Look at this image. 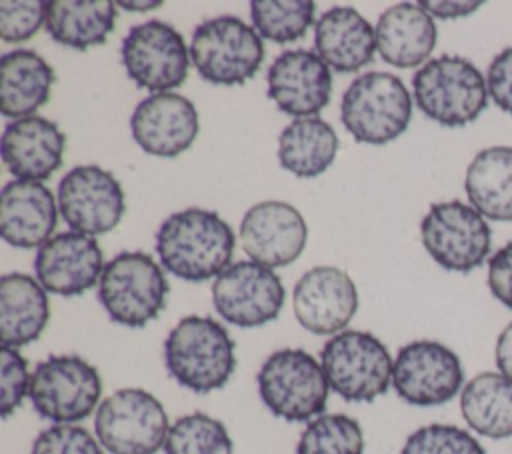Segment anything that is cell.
<instances>
[{"label": "cell", "mask_w": 512, "mask_h": 454, "mask_svg": "<svg viewBox=\"0 0 512 454\" xmlns=\"http://www.w3.org/2000/svg\"><path fill=\"white\" fill-rule=\"evenodd\" d=\"M340 148L334 128L318 118H296L278 136V162L298 178H314L326 172Z\"/></svg>", "instance_id": "4316f807"}, {"label": "cell", "mask_w": 512, "mask_h": 454, "mask_svg": "<svg viewBox=\"0 0 512 454\" xmlns=\"http://www.w3.org/2000/svg\"><path fill=\"white\" fill-rule=\"evenodd\" d=\"M314 48L328 68L338 74H352L372 62L376 34L358 10L336 6L316 20Z\"/></svg>", "instance_id": "603a6c76"}, {"label": "cell", "mask_w": 512, "mask_h": 454, "mask_svg": "<svg viewBox=\"0 0 512 454\" xmlns=\"http://www.w3.org/2000/svg\"><path fill=\"white\" fill-rule=\"evenodd\" d=\"M400 454H486L484 446L454 424H428L414 430Z\"/></svg>", "instance_id": "836d02e7"}, {"label": "cell", "mask_w": 512, "mask_h": 454, "mask_svg": "<svg viewBox=\"0 0 512 454\" xmlns=\"http://www.w3.org/2000/svg\"><path fill=\"white\" fill-rule=\"evenodd\" d=\"M166 454H232L234 444L226 426L204 414L192 412L180 416L168 430L164 442Z\"/></svg>", "instance_id": "1f68e13d"}, {"label": "cell", "mask_w": 512, "mask_h": 454, "mask_svg": "<svg viewBox=\"0 0 512 454\" xmlns=\"http://www.w3.org/2000/svg\"><path fill=\"white\" fill-rule=\"evenodd\" d=\"M48 2L42 0H2L0 2V36L4 42H26L42 24H46Z\"/></svg>", "instance_id": "e575fe53"}, {"label": "cell", "mask_w": 512, "mask_h": 454, "mask_svg": "<svg viewBox=\"0 0 512 454\" xmlns=\"http://www.w3.org/2000/svg\"><path fill=\"white\" fill-rule=\"evenodd\" d=\"M66 136L56 122L26 116L10 122L2 134V160L16 180L42 182L64 160Z\"/></svg>", "instance_id": "44dd1931"}, {"label": "cell", "mask_w": 512, "mask_h": 454, "mask_svg": "<svg viewBox=\"0 0 512 454\" xmlns=\"http://www.w3.org/2000/svg\"><path fill=\"white\" fill-rule=\"evenodd\" d=\"M116 6L110 0H52L44 28L58 44L86 50L106 42L116 24Z\"/></svg>", "instance_id": "f1b7e54d"}, {"label": "cell", "mask_w": 512, "mask_h": 454, "mask_svg": "<svg viewBox=\"0 0 512 454\" xmlns=\"http://www.w3.org/2000/svg\"><path fill=\"white\" fill-rule=\"evenodd\" d=\"M28 362L18 352V348L2 346L0 356V414L8 418L28 396L30 390Z\"/></svg>", "instance_id": "8d00e7d4"}, {"label": "cell", "mask_w": 512, "mask_h": 454, "mask_svg": "<svg viewBox=\"0 0 512 454\" xmlns=\"http://www.w3.org/2000/svg\"><path fill=\"white\" fill-rule=\"evenodd\" d=\"M430 16L440 20H454L472 14L482 6V2H436V0H422L418 2Z\"/></svg>", "instance_id": "ab89813d"}, {"label": "cell", "mask_w": 512, "mask_h": 454, "mask_svg": "<svg viewBox=\"0 0 512 454\" xmlns=\"http://www.w3.org/2000/svg\"><path fill=\"white\" fill-rule=\"evenodd\" d=\"M472 206L490 220L512 222V148L490 146L480 150L464 178Z\"/></svg>", "instance_id": "83f0119b"}, {"label": "cell", "mask_w": 512, "mask_h": 454, "mask_svg": "<svg viewBox=\"0 0 512 454\" xmlns=\"http://www.w3.org/2000/svg\"><path fill=\"white\" fill-rule=\"evenodd\" d=\"M58 210L74 232L94 238L114 230L122 220L124 190L112 172L100 166H74L58 184Z\"/></svg>", "instance_id": "9a60e30c"}, {"label": "cell", "mask_w": 512, "mask_h": 454, "mask_svg": "<svg viewBox=\"0 0 512 454\" xmlns=\"http://www.w3.org/2000/svg\"><path fill=\"white\" fill-rule=\"evenodd\" d=\"M464 382L458 354L436 340L404 344L392 368L396 394L412 406H440L450 402Z\"/></svg>", "instance_id": "4fadbf2b"}, {"label": "cell", "mask_w": 512, "mask_h": 454, "mask_svg": "<svg viewBox=\"0 0 512 454\" xmlns=\"http://www.w3.org/2000/svg\"><path fill=\"white\" fill-rule=\"evenodd\" d=\"M102 394L98 370L80 356L52 354L30 376L28 398L34 410L54 424L88 418Z\"/></svg>", "instance_id": "30bf717a"}, {"label": "cell", "mask_w": 512, "mask_h": 454, "mask_svg": "<svg viewBox=\"0 0 512 454\" xmlns=\"http://www.w3.org/2000/svg\"><path fill=\"white\" fill-rule=\"evenodd\" d=\"M420 236L432 260L452 272L478 268L492 246L484 216L460 200L432 204L420 222Z\"/></svg>", "instance_id": "8fae6325"}, {"label": "cell", "mask_w": 512, "mask_h": 454, "mask_svg": "<svg viewBox=\"0 0 512 454\" xmlns=\"http://www.w3.org/2000/svg\"><path fill=\"white\" fill-rule=\"evenodd\" d=\"M170 286L160 264L142 250H126L106 262L98 300L108 318L128 328H142L166 304Z\"/></svg>", "instance_id": "277c9868"}, {"label": "cell", "mask_w": 512, "mask_h": 454, "mask_svg": "<svg viewBox=\"0 0 512 454\" xmlns=\"http://www.w3.org/2000/svg\"><path fill=\"white\" fill-rule=\"evenodd\" d=\"M488 288L498 302L512 310V242L496 250L488 260Z\"/></svg>", "instance_id": "f35d334b"}, {"label": "cell", "mask_w": 512, "mask_h": 454, "mask_svg": "<svg viewBox=\"0 0 512 454\" xmlns=\"http://www.w3.org/2000/svg\"><path fill=\"white\" fill-rule=\"evenodd\" d=\"M120 8L124 10H132V12H148V10H156L162 6V0H154V2H118Z\"/></svg>", "instance_id": "b9f144b4"}, {"label": "cell", "mask_w": 512, "mask_h": 454, "mask_svg": "<svg viewBox=\"0 0 512 454\" xmlns=\"http://www.w3.org/2000/svg\"><path fill=\"white\" fill-rule=\"evenodd\" d=\"M58 200L42 182L10 180L0 194V234L22 250L46 244L58 224Z\"/></svg>", "instance_id": "7402d4cb"}, {"label": "cell", "mask_w": 512, "mask_h": 454, "mask_svg": "<svg viewBox=\"0 0 512 454\" xmlns=\"http://www.w3.org/2000/svg\"><path fill=\"white\" fill-rule=\"evenodd\" d=\"M190 60L210 84H244L262 66V36L236 16H216L196 26Z\"/></svg>", "instance_id": "ba28073f"}, {"label": "cell", "mask_w": 512, "mask_h": 454, "mask_svg": "<svg viewBox=\"0 0 512 454\" xmlns=\"http://www.w3.org/2000/svg\"><path fill=\"white\" fill-rule=\"evenodd\" d=\"M486 86L494 104L512 114V46L492 58L486 72Z\"/></svg>", "instance_id": "74e56055"}, {"label": "cell", "mask_w": 512, "mask_h": 454, "mask_svg": "<svg viewBox=\"0 0 512 454\" xmlns=\"http://www.w3.org/2000/svg\"><path fill=\"white\" fill-rule=\"evenodd\" d=\"M496 366L500 374L512 380V322L500 332L496 340Z\"/></svg>", "instance_id": "60d3db41"}, {"label": "cell", "mask_w": 512, "mask_h": 454, "mask_svg": "<svg viewBox=\"0 0 512 454\" xmlns=\"http://www.w3.org/2000/svg\"><path fill=\"white\" fill-rule=\"evenodd\" d=\"M298 324L318 336L342 332L358 310L352 278L336 266H314L300 276L292 292Z\"/></svg>", "instance_id": "2e32d148"}, {"label": "cell", "mask_w": 512, "mask_h": 454, "mask_svg": "<svg viewBox=\"0 0 512 454\" xmlns=\"http://www.w3.org/2000/svg\"><path fill=\"white\" fill-rule=\"evenodd\" d=\"M168 374L194 394L222 388L236 370L234 340L210 316H184L164 340Z\"/></svg>", "instance_id": "7a4b0ae2"}, {"label": "cell", "mask_w": 512, "mask_h": 454, "mask_svg": "<svg viewBox=\"0 0 512 454\" xmlns=\"http://www.w3.org/2000/svg\"><path fill=\"white\" fill-rule=\"evenodd\" d=\"M30 454H104L102 444L86 428L76 424H54L32 442Z\"/></svg>", "instance_id": "d590c367"}, {"label": "cell", "mask_w": 512, "mask_h": 454, "mask_svg": "<svg viewBox=\"0 0 512 454\" xmlns=\"http://www.w3.org/2000/svg\"><path fill=\"white\" fill-rule=\"evenodd\" d=\"M330 390L346 402H372L392 384L394 360L384 342L362 330L334 334L320 352Z\"/></svg>", "instance_id": "52a82bcc"}, {"label": "cell", "mask_w": 512, "mask_h": 454, "mask_svg": "<svg viewBox=\"0 0 512 454\" xmlns=\"http://www.w3.org/2000/svg\"><path fill=\"white\" fill-rule=\"evenodd\" d=\"M284 298L280 276L252 260L228 264L212 284L216 312L238 328H256L272 322L280 314Z\"/></svg>", "instance_id": "5bb4252c"}, {"label": "cell", "mask_w": 512, "mask_h": 454, "mask_svg": "<svg viewBox=\"0 0 512 454\" xmlns=\"http://www.w3.org/2000/svg\"><path fill=\"white\" fill-rule=\"evenodd\" d=\"M170 424L162 402L142 388H120L96 410L94 432L110 454H156Z\"/></svg>", "instance_id": "9c48e42d"}, {"label": "cell", "mask_w": 512, "mask_h": 454, "mask_svg": "<svg viewBox=\"0 0 512 454\" xmlns=\"http://www.w3.org/2000/svg\"><path fill=\"white\" fill-rule=\"evenodd\" d=\"M268 98L284 114L310 118L332 96L330 68L310 50H286L268 68Z\"/></svg>", "instance_id": "ffe728a7"}, {"label": "cell", "mask_w": 512, "mask_h": 454, "mask_svg": "<svg viewBox=\"0 0 512 454\" xmlns=\"http://www.w3.org/2000/svg\"><path fill=\"white\" fill-rule=\"evenodd\" d=\"M120 54L128 78L154 94L178 88L188 76L190 48L176 28L160 20L132 26Z\"/></svg>", "instance_id": "7c38bea8"}, {"label": "cell", "mask_w": 512, "mask_h": 454, "mask_svg": "<svg viewBox=\"0 0 512 454\" xmlns=\"http://www.w3.org/2000/svg\"><path fill=\"white\" fill-rule=\"evenodd\" d=\"M376 50L384 62L396 68L422 64L436 46V24L416 2H400L380 14L376 28Z\"/></svg>", "instance_id": "cb8c5ba5"}, {"label": "cell", "mask_w": 512, "mask_h": 454, "mask_svg": "<svg viewBox=\"0 0 512 454\" xmlns=\"http://www.w3.org/2000/svg\"><path fill=\"white\" fill-rule=\"evenodd\" d=\"M410 118V92L398 76L388 72L356 76L342 96L340 120L360 144L382 146L396 140Z\"/></svg>", "instance_id": "8992f818"}, {"label": "cell", "mask_w": 512, "mask_h": 454, "mask_svg": "<svg viewBox=\"0 0 512 454\" xmlns=\"http://www.w3.org/2000/svg\"><path fill=\"white\" fill-rule=\"evenodd\" d=\"M234 232L214 210L186 208L170 214L156 232L160 264L180 280L204 282L232 260Z\"/></svg>", "instance_id": "6da1fadb"}, {"label": "cell", "mask_w": 512, "mask_h": 454, "mask_svg": "<svg viewBox=\"0 0 512 454\" xmlns=\"http://www.w3.org/2000/svg\"><path fill=\"white\" fill-rule=\"evenodd\" d=\"M50 320L46 288L24 272L0 278V336L10 348L26 346L40 338Z\"/></svg>", "instance_id": "d4e9b609"}, {"label": "cell", "mask_w": 512, "mask_h": 454, "mask_svg": "<svg viewBox=\"0 0 512 454\" xmlns=\"http://www.w3.org/2000/svg\"><path fill=\"white\" fill-rule=\"evenodd\" d=\"M316 4L310 0H254L250 2V16L254 30L276 44L300 40L314 24Z\"/></svg>", "instance_id": "4dcf8cb0"}, {"label": "cell", "mask_w": 512, "mask_h": 454, "mask_svg": "<svg viewBox=\"0 0 512 454\" xmlns=\"http://www.w3.org/2000/svg\"><path fill=\"white\" fill-rule=\"evenodd\" d=\"M256 384L264 406L286 422L318 418L330 390L322 364L302 348L272 352L262 362Z\"/></svg>", "instance_id": "5b68a950"}, {"label": "cell", "mask_w": 512, "mask_h": 454, "mask_svg": "<svg viewBox=\"0 0 512 454\" xmlns=\"http://www.w3.org/2000/svg\"><path fill=\"white\" fill-rule=\"evenodd\" d=\"M200 130L194 104L176 92L150 94L132 112L130 132L136 144L152 156L174 158L188 150Z\"/></svg>", "instance_id": "d6986e66"}, {"label": "cell", "mask_w": 512, "mask_h": 454, "mask_svg": "<svg viewBox=\"0 0 512 454\" xmlns=\"http://www.w3.org/2000/svg\"><path fill=\"white\" fill-rule=\"evenodd\" d=\"M308 226L288 202L264 200L246 210L240 222V244L252 262L268 268L288 266L302 254Z\"/></svg>", "instance_id": "e0dca14e"}, {"label": "cell", "mask_w": 512, "mask_h": 454, "mask_svg": "<svg viewBox=\"0 0 512 454\" xmlns=\"http://www.w3.org/2000/svg\"><path fill=\"white\" fill-rule=\"evenodd\" d=\"M296 454H364V434L348 414H320L300 434Z\"/></svg>", "instance_id": "d6a6232c"}, {"label": "cell", "mask_w": 512, "mask_h": 454, "mask_svg": "<svg viewBox=\"0 0 512 454\" xmlns=\"http://www.w3.org/2000/svg\"><path fill=\"white\" fill-rule=\"evenodd\" d=\"M104 266L102 248L96 238L74 230L54 234L38 248L34 258L36 280L46 292L64 298L80 296L96 286Z\"/></svg>", "instance_id": "ac0fdd59"}, {"label": "cell", "mask_w": 512, "mask_h": 454, "mask_svg": "<svg viewBox=\"0 0 512 454\" xmlns=\"http://www.w3.org/2000/svg\"><path fill=\"white\" fill-rule=\"evenodd\" d=\"M416 106L442 126H466L488 104L482 72L462 56L442 54L428 60L412 78Z\"/></svg>", "instance_id": "3957f363"}, {"label": "cell", "mask_w": 512, "mask_h": 454, "mask_svg": "<svg viewBox=\"0 0 512 454\" xmlns=\"http://www.w3.org/2000/svg\"><path fill=\"white\" fill-rule=\"evenodd\" d=\"M54 68L32 50H12L0 58V110L6 118H26L50 100Z\"/></svg>", "instance_id": "484cf974"}, {"label": "cell", "mask_w": 512, "mask_h": 454, "mask_svg": "<svg viewBox=\"0 0 512 454\" xmlns=\"http://www.w3.org/2000/svg\"><path fill=\"white\" fill-rule=\"evenodd\" d=\"M460 412L480 436H512V380L500 372L476 374L460 392Z\"/></svg>", "instance_id": "f546056e"}]
</instances>
